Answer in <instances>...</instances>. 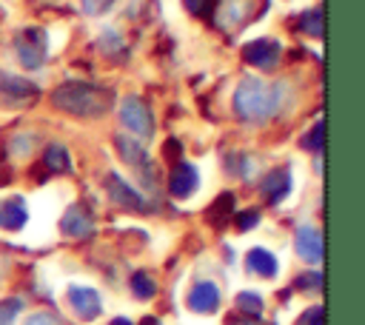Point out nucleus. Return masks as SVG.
<instances>
[{
    "label": "nucleus",
    "instance_id": "obj_5",
    "mask_svg": "<svg viewBox=\"0 0 365 325\" xmlns=\"http://www.w3.org/2000/svg\"><path fill=\"white\" fill-rule=\"evenodd\" d=\"M120 120H123V125H125L128 131H134V137L140 134L143 140H148V137L154 134V117H151V108H148L140 97H134V94L123 97Z\"/></svg>",
    "mask_w": 365,
    "mask_h": 325
},
{
    "label": "nucleus",
    "instance_id": "obj_6",
    "mask_svg": "<svg viewBox=\"0 0 365 325\" xmlns=\"http://www.w3.org/2000/svg\"><path fill=\"white\" fill-rule=\"evenodd\" d=\"M279 43L271 40V37H259V40H251L245 48H242V57L245 63L262 68V71H271L277 63H279Z\"/></svg>",
    "mask_w": 365,
    "mask_h": 325
},
{
    "label": "nucleus",
    "instance_id": "obj_30",
    "mask_svg": "<svg viewBox=\"0 0 365 325\" xmlns=\"http://www.w3.org/2000/svg\"><path fill=\"white\" fill-rule=\"evenodd\" d=\"M83 6H86V11H91V14H94V11H100V9H103V0H83Z\"/></svg>",
    "mask_w": 365,
    "mask_h": 325
},
{
    "label": "nucleus",
    "instance_id": "obj_12",
    "mask_svg": "<svg viewBox=\"0 0 365 325\" xmlns=\"http://www.w3.org/2000/svg\"><path fill=\"white\" fill-rule=\"evenodd\" d=\"M294 245H297V254L305 259V262H319L322 259V234L311 225H302L294 237Z\"/></svg>",
    "mask_w": 365,
    "mask_h": 325
},
{
    "label": "nucleus",
    "instance_id": "obj_27",
    "mask_svg": "<svg viewBox=\"0 0 365 325\" xmlns=\"http://www.w3.org/2000/svg\"><path fill=\"white\" fill-rule=\"evenodd\" d=\"M299 325H325V311H322V305H314V308H308V311L302 314Z\"/></svg>",
    "mask_w": 365,
    "mask_h": 325
},
{
    "label": "nucleus",
    "instance_id": "obj_26",
    "mask_svg": "<svg viewBox=\"0 0 365 325\" xmlns=\"http://www.w3.org/2000/svg\"><path fill=\"white\" fill-rule=\"evenodd\" d=\"M257 222H259V211H257V208H248V211L237 214V231H248V228H254Z\"/></svg>",
    "mask_w": 365,
    "mask_h": 325
},
{
    "label": "nucleus",
    "instance_id": "obj_31",
    "mask_svg": "<svg viewBox=\"0 0 365 325\" xmlns=\"http://www.w3.org/2000/svg\"><path fill=\"white\" fill-rule=\"evenodd\" d=\"M177 151H180V143H177V140H168V143H165V154H168V157H177Z\"/></svg>",
    "mask_w": 365,
    "mask_h": 325
},
{
    "label": "nucleus",
    "instance_id": "obj_2",
    "mask_svg": "<svg viewBox=\"0 0 365 325\" xmlns=\"http://www.w3.org/2000/svg\"><path fill=\"white\" fill-rule=\"evenodd\" d=\"M279 100H282L279 86L262 83L257 77H245L234 91V111L248 123H262L277 111Z\"/></svg>",
    "mask_w": 365,
    "mask_h": 325
},
{
    "label": "nucleus",
    "instance_id": "obj_14",
    "mask_svg": "<svg viewBox=\"0 0 365 325\" xmlns=\"http://www.w3.org/2000/svg\"><path fill=\"white\" fill-rule=\"evenodd\" d=\"M29 214H26V205L20 197H9V200H0V228L6 231H20L26 225Z\"/></svg>",
    "mask_w": 365,
    "mask_h": 325
},
{
    "label": "nucleus",
    "instance_id": "obj_15",
    "mask_svg": "<svg viewBox=\"0 0 365 325\" xmlns=\"http://www.w3.org/2000/svg\"><path fill=\"white\" fill-rule=\"evenodd\" d=\"M245 265H248V271L257 274V277H274V274H277V259H274V254L265 251V248H251V251L245 254Z\"/></svg>",
    "mask_w": 365,
    "mask_h": 325
},
{
    "label": "nucleus",
    "instance_id": "obj_16",
    "mask_svg": "<svg viewBox=\"0 0 365 325\" xmlns=\"http://www.w3.org/2000/svg\"><path fill=\"white\" fill-rule=\"evenodd\" d=\"M234 214V194L231 191H222L211 205H208V211H205V220L214 225V228H222L225 225V220Z\"/></svg>",
    "mask_w": 365,
    "mask_h": 325
},
{
    "label": "nucleus",
    "instance_id": "obj_9",
    "mask_svg": "<svg viewBox=\"0 0 365 325\" xmlns=\"http://www.w3.org/2000/svg\"><path fill=\"white\" fill-rule=\"evenodd\" d=\"M60 231L68 234V237H88V234L94 231V217H91V211H88L83 202L71 205V208L63 214V220H60Z\"/></svg>",
    "mask_w": 365,
    "mask_h": 325
},
{
    "label": "nucleus",
    "instance_id": "obj_1",
    "mask_svg": "<svg viewBox=\"0 0 365 325\" xmlns=\"http://www.w3.org/2000/svg\"><path fill=\"white\" fill-rule=\"evenodd\" d=\"M51 103L60 111H68L74 117L88 120V117H103L111 108L114 94L97 83H63L54 88Z\"/></svg>",
    "mask_w": 365,
    "mask_h": 325
},
{
    "label": "nucleus",
    "instance_id": "obj_33",
    "mask_svg": "<svg viewBox=\"0 0 365 325\" xmlns=\"http://www.w3.org/2000/svg\"><path fill=\"white\" fill-rule=\"evenodd\" d=\"M111 325H131V319H125V316H117V319H111Z\"/></svg>",
    "mask_w": 365,
    "mask_h": 325
},
{
    "label": "nucleus",
    "instance_id": "obj_18",
    "mask_svg": "<svg viewBox=\"0 0 365 325\" xmlns=\"http://www.w3.org/2000/svg\"><path fill=\"white\" fill-rule=\"evenodd\" d=\"M46 168L51 174H68L71 171V160H68V151L63 145H51L46 148Z\"/></svg>",
    "mask_w": 365,
    "mask_h": 325
},
{
    "label": "nucleus",
    "instance_id": "obj_13",
    "mask_svg": "<svg viewBox=\"0 0 365 325\" xmlns=\"http://www.w3.org/2000/svg\"><path fill=\"white\" fill-rule=\"evenodd\" d=\"M259 188H262V197H265L268 202H279L282 197H288V191H291V174H288V168H274V171H268Z\"/></svg>",
    "mask_w": 365,
    "mask_h": 325
},
{
    "label": "nucleus",
    "instance_id": "obj_4",
    "mask_svg": "<svg viewBox=\"0 0 365 325\" xmlns=\"http://www.w3.org/2000/svg\"><path fill=\"white\" fill-rule=\"evenodd\" d=\"M14 51H17V57L26 68H40L43 60H46V51H48L46 31L43 29H23L14 37Z\"/></svg>",
    "mask_w": 365,
    "mask_h": 325
},
{
    "label": "nucleus",
    "instance_id": "obj_25",
    "mask_svg": "<svg viewBox=\"0 0 365 325\" xmlns=\"http://www.w3.org/2000/svg\"><path fill=\"white\" fill-rule=\"evenodd\" d=\"M182 3H185V9H188L191 14H197V17L214 14V6H217V0H182Z\"/></svg>",
    "mask_w": 365,
    "mask_h": 325
},
{
    "label": "nucleus",
    "instance_id": "obj_28",
    "mask_svg": "<svg viewBox=\"0 0 365 325\" xmlns=\"http://www.w3.org/2000/svg\"><path fill=\"white\" fill-rule=\"evenodd\" d=\"M297 288H302V291H314V288H319L322 285V274H317V271H311V274H305V277H299L297 282H294Z\"/></svg>",
    "mask_w": 365,
    "mask_h": 325
},
{
    "label": "nucleus",
    "instance_id": "obj_7",
    "mask_svg": "<svg viewBox=\"0 0 365 325\" xmlns=\"http://www.w3.org/2000/svg\"><path fill=\"white\" fill-rule=\"evenodd\" d=\"M66 302L71 305V311L80 316V319H94L100 316L103 311V302H100V294L94 288H86V285H71L66 291Z\"/></svg>",
    "mask_w": 365,
    "mask_h": 325
},
{
    "label": "nucleus",
    "instance_id": "obj_29",
    "mask_svg": "<svg viewBox=\"0 0 365 325\" xmlns=\"http://www.w3.org/2000/svg\"><path fill=\"white\" fill-rule=\"evenodd\" d=\"M26 325H63V319L54 316V314H31L26 319Z\"/></svg>",
    "mask_w": 365,
    "mask_h": 325
},
{
    "label": "nucleus",
    "instance_id": "obj_22",
    "mask_svg": "<svg viewBox=\"0 0 365 325\" xmlns=\"http://www.w3.org/2000/svg\"><path fill=\"white\" fill-rule=\"evenodd\" d=\"M299 29L308 37H322V11H305L299 17Z\"/></svg>",
    "mask_w": 365,
    "mask_h": 325
},
{
    "label": "nucleus",
    "instance_id": "obj_8",
    "mask_svg": "<svg viewBox=\"0 0 365 325\" xmlns=\"http://www.w3.org/2000/svg\"><path fill=\"white\" fill-rule=\"evenodd\" d=\"M106 188H108L111 200H114L117 205L128 208V211H145V208H148V202L140 197V191H134L120 174H108V177H106Z\"/></svg>",
    "mask_w": 365,
    "mask_h": 325
},
{
    "label": "nucleus",
    "instance_id": "obj_19",
    "mask_svg": "<svg viewBox=\"0 0 365 325\" xmlns=\"http://www.w3.org/2000/svg\"><path fill=\"white\" fill-rule=\"evenodd\" d=\"M220 14H225V17H220L217 23L222 26V29H237L240 23H242V3L240 0H225V6H222V11Z\"/></svg>",
    "mask_w": 365,
    "mask_h": 325
},
{
    "label": "nucleus",
    "instance_id": "obj_10",
    "mask_svg": "<svg viewBox=\"0 0 365 325\" xmlns=\"http://www.w3.org/2000/svg\"><path fill=\"white\" fill-rule=\"evenodd\" d=\"M188 308L197 311V314H214L220 308V288L214 282H208V279L197 282L191 288V294H188Z\"/></svg>",
    "mask_w": 365,
    "mask_h": 325
},
{
    "label": "nucleus",
    "instance_id": "obj_32",
    "mask_svg": "<svg viewBox=\"0 0 365 325\" xmlns=\"http://www.w3.org/2000/svg\"><path fill=\"white\" fill-rule=\"evenodd\" d=\"M242 325H271V322H262L259 316H251V319H248V322H242Z\"/></svg>",
    "mask_w": 365,
    "mask_h": 325
},
{
    "label": "nucleus",
    "instance_id": "obj_21",
    "mask_svg": "<svg viewBox=\"0 0 365 325\" xmlns=\"http://www.w3.org/2000/svg\"><path fill=\"white\" fill-rule=\"evenodd\" d=\"M237 308H240L242 314H248V316H259V314H262V299H259V294L242 291V294L237 296Z\"/></svg>",
    "mask_w": 365,
    "mask_h": 325
},
{
    "label": "nucleus",
    "instance_id": "obj_17",
    "mask_svg": "<svg viewBox=\"0 0 365 325\" xmlns=\"http://www.w3.org/2000/svg\"><path fill=\"white\" fill-rule=\"evenodd\" d=\"M114 145H117V151H120V157L128 162V165H145V151H143V145L137 143V137H125V134H117L114 137Z\"/></svg>",
    "mask_w": 365,
    "mask_h": 325
},
{
    "label": "nucleus",
    "instance_id": "obj_20",
    "mask_svg": "<svg viewBox=\"0 0 365 325\" xmlns=\"http://www.w3.org/2000/svg\"><path fill=\"white\" fill-rule=\"evenodd\" d=\"M131 291H134V296H140V299H151L154 291H157V285H154V279H151L145 271H137V274L131 277Z\"/></svg>",
    "mask_w": 365,
    "mask_h": 325
},
{
    "label": "nucleus",
    "instance_id": "obj_24",
    "mask_svg": "<svg viewBox=\"0 0 365 325\" xmlns=\"http://www.w3.org/2000/svg\"><path fill=\"white\" fill-rule=\"evenodd\" d=\"M302 145H305L308 151H322V145H325V123H322V120H319L317 125H311L308 137H302Z\"/></svg>",
    "mask_w": 365,
    "mask_h": 325
},
{
    "label": "nucleus",
    "instance_id": "obj_23",
    "mask_svg": "<svg viewBox=\"0 0 365 325\" xmlns=\"http://www.w3.org/2000/svg\"><path fill=\"white\" fill-rule=\"evenodd\" d=\"M23 311V299L11 296V299H3L0 302V325H14L17 314Z\"/></svg>",
    "mask_w": 365,
    "mask_h": 325
},
{
    "label": "nucleus",
    "instance_id": "obj_11",
    "mask_svg": "<svg viewBox=\"0 0 365 325\" xmlns=\"http://www.w3.org/2000/svg\"><path fill=\"white\" fill-rule=\"evenodd\" d=\"M197 182H200L197 168L188 165V162H177V165L171 168V177H168V191H171L174 197H188V194L197 191Z\"/></svg>",
    "mask_w": 365,
    "mask_h": 325
},
{
    "label": "nucleus",
    "instance_id": "obj_3",
    "mask_svg": "<svg viewBox=\"0 0 365 325\" xmlns=\"http://www.w3.org/2000/svg\"><path fill=\"white\" fill-rule=\"evenodd\" d=\"M40 97V88L31 80H23L11 71H0V105L3 108H26Z\"/></svg>",
    "mask_w": 365,
    "mask_h": 325
}]
</instances>
